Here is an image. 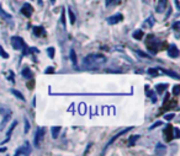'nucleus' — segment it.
Here are the masks:
<instances>
[{
  "mask_svg": "<svg viewBox=\"0 0 180 156\" xmlns=\"http://www.w3.org/2000/svg\"><path fill=\"white\" fill-rule=\"evenodd\" d=\"M146 93H147V96L152 97V101H153V103H154V102H157V97H155V96H154V93H153L152 91H150V92H149V90H147V91H146Z\"/></svg>",
  "mask_w": 180,
  "mask_h": 156,
  "instance_id": "bb28decb",
  "label": "nucleus"
},
{
  "mask_svg": "<svg viewBox=\"0 0 180 156\" xmlns=\"http://www.w3.org/2000/svg\"><path fill=\"white\" fill-rule=\"evenodd\" d=\"M148 74H150L152 76H157L159 74V71L157 70V69H148Z\"/></svg>",
  "mask_w": 180,
  "mask_h": 156,
  "instance_id": "c85d7f7f",
  "label": "nucleus"
},
{
  "mask_svg": "<svg viewBox=\"0 0 180 156\" xmlns=\"http://www.w3.org/2000/svg\"><path fill=\"white\" fill-rule=\"evenodd\" d=\"M105 61H106V58L104 55H101V54H89L84 58L83 64H84V67H87L89 69H95V68L99 67V65L104 64Z\"/></svg>",
  "mask_w": 180,
  "mask_h": 156,
  "instance_id": "f257e3e1",
  "label": "nucleus"
},
{
  "mask_svg": "<svg viewBox=\"0 0 180 156\" xmlns=\"http://www.w3.org/2000/svg\"><path fill=\"white\" fill-rule=\"evenodd\" d=\"M11 93H13V95H15L16 97L19 98V100H21V101H25V97H24V95L20 91H17V90H11Z\"/></svg>",
  "mask_w": 180,
  "mask_h": 156,
  "instance_id": "6ab92c4d",
  "label": "nucleus"
},
{
  "mask_svg": "<svg viewBox=\"0 0 180 156\" xmlns=\"http://www.w3.org/2000/svg\"><path fill=\"white\" fill-rule=\"evenodd\" d=\"M114 1H118V0H106V6H109L110 4H112Z\"/></svg>",
  "mask_w": 180,
  "mask_h": 156,
  "instance_id": "f704fd0d",
  "label": "nucleus"
},
{
  "mask_svg": "<svg viewBox=\"0 0 180 156\" xmlns=\"http://www.w3.org/2000/svg\"><path fill=\"white\" fill-rule=\"evenodd\" d=\"M130 129H131V128H126V129H124V130H122V132H120V133H117V134L115 135V137H114V138L111 139V140H110V141L107 143V145H106V147H105V150H106V149H107V147H109V145H111V144H112V143H114V141H115V140H116V139H117L118 137H121V135H124L125 133H127V132H128V130H130Z\"/></svg>",
  "mask_w": 180,
  "mask_h": 156,
  "instance_id": "1a4fd4ad",
  "label": "nucleus"
},
{
  "mask_svg": "<svg viewBox=\"0 0 180 156\" xmlns=\"http://www.w3.org/2000/svg\"><path fill=\"white\" fill-rule=\"evenodd\" d=\"M159 125H162V122H161V121H159V122H155L153 125H150V127H149V130H153L155 127H159Z\"/></svg>",
  "mask_w": 180,
  "mask_h": 156,
  "instance_id": "72a5a7b5",
  "label": "nucleus"
},
{
  "mask_svg": "<svg viewBox=\"0 0 180 156\" xmlns=\"http://www.w3.org/2000/svg\"><path fill=\"white\" fill-rule=\"evenodd\" d=\"M28 130H30V123H28L27 118H25V133H28Z\"/></svg>",
  "mask_w": 180,
  "mask_h": 156,
  "instance_id": "2f4dec72",
  "label": "nucleus"
},
{
  "mask_svg": "<svg viewBox=\"0 0 180 156\" xmlns=\"http://www.w3.org/2000/svg\"><path fill=\"white\" fill-rule=\"evenodd\" d=\"M10 117H11V112H10V111H9V112H7V113H6V116H5V117H4V121L1 122V124H0V129H3V128H4V127H5V124H6V123H7V121H9V119H10Z\"/></svg>",
  "mask_w": 180,
  "mask_h": 156,
  "instance_id": "a211bd4d",
  "label": "nucleus"
},
{
  "mask_svg": "<svg viewBox=\"0 0 180 156\" xmlns=\"http://www.w3.org/2000/svg\"><path fill=\"white\" fill-rule=\"evenodd\" d=\"M155 154H165V146L163 145V144H161V143H158L157 144V150H155Z\"/></svg>",
  "mask_w": 180,
  "mask_h": 156,
  "instance_id": "dca6fc26",
  "label": "nucleus"
},
{
  "mask_svg": "<svg viewBox=\"0 0 180 156\" xmlns=\"http://www.w3.org/2000/svg\"><path fill=\"white\" fill-rule=\"evenodd\" d=\"M60 22H62L63 27H65V16H64V11L62 9V16H60Z\"/></svg>",
  "mask_w": 180,
  "mask_h": 156,
  "instance_id": "473e14b6",
  "label": "nucleus"
},
{
  "mask_svg": "<svg viewBox=\"0 0 180 156\" xmlns=\"http://www.w3.org/2000/svg\"><path fill=\"white\" fill-rule=\"evenodd\" d=\"M175 117V114L174 113H170V114H165L164 116V119H167V121H171L173 118Z\"/></svg>",
  "mask_w": 180,
  "mask_h": 156,
  "instance_id": "7c9ffc66",
  "label": "nucleus"
},
{
  "mask_svg": "<svg viewBox=\"0 0 180 156\" xmlns=\"http://www.w3.org/2000/svg\"><path fill=\"white\" fill-rule=\"evenodd\" d=\"M0 16H1L4 20H6V21H11V20H13V16H11L10 14H7L1 6H0Z\"/></svg>",
  "mask_w": 180,
  "mask_h": 156,
  "instance_id": "9d476101",
  "label": "nucleus"
},
{
  "mask_svg": "<svg viewBox=\"0 0 180 156\" xmlns=\"http://www.w3.org/2000/svg\"><path fill=\"white\" fill-rule=\"evenodd\" d=\"M21 12H22V15L26 16V17H30L32 15V12H34V7H32L28 3H25L21 7Z\"/></svg>",
  "mask_w": 180,
  "mask_h": 156,
  "instance_id": "20e7f679",
  "label": "nucleus"
},
{
  "mask_svg": "<svg viewBox=\"0 0 180 156\" xmlns=\"http://www.w3.org/2000/svg\"><path fill=\"white\" fill-rule=\"evenodd\" d=\"M11 46H13L14 49H16V51H21L22 48H25V42H24V39L21 38V37L19 36H14L11 37Z\"/></svg>",
  "mask_w": 180,
  "mask_h": 156,
  "instance_id": "f03ea898",
  "label": "nucleus"
},
{
  "mask_svg": "<svg viewBox=\"0 0 180 156\" xmlns=\"http://www.w3.org/2000/svg\"><path fill=\"white\" fill-rule=\"evenodd\" d=\"M43 135H44V129H43V128H38V129H37V132H36L35 141H34V144H35L36 147H38V146H40V143H41V140L43 139Z\"/></svg>",
  "mask_w": 180,
  "mask_h": 156,
  "instance_id": "7ed1b4c3",
  "label": "nucleus"
},
{
  "mask_svg": "<svg viewBox=\"0 0 180 156\" xmlns=\"http://www.w3.org/2000/svg\"><path fill=\"white\" fill-rule=\"evenodd\" d=\"M71 59H72V61H73V64L77 65V54H75V51H74V49H72V51H71Z\"/></svg>",
  "mask_w": 180,
  "mask_h": 156,
  "instance_id": "5701e85b",
  "label": "nucleus"
},
{
  "mask_svg": "<svg viewBox=\"0 0 180 156\" xmlns=\"http://www.w3.org/2000/svg\"><path fill=\"white\" fill-rule=\"evenodd\" d=\"M51 1H52V4H54V3H56V0H51Z\"/></svg>",
  "mask_w": 180,
  "mask_h": 156,
  "instance_id": "79ce46f5",
  "label": "nucleus"
},
{
  "mask_svg": "<svg viewBox=\"0 0 180 156\" xmlns=\"http://www.w3.org/2000/svg\"><path fill=\"white\" fill-rule=\"evenodd\" d=\"M46 73L48 74V73H53V68H48L47 70H46Z\"/></svg>",
  "mask_w": 180,
  "mask_h": 156,
  "instance_id": "4c0bfd02",
  "label": "nucleus"
},
{
  "mask_svg": "<svg viewBox=\"0 0 180 156\" xmlns=\"http://www.w3.org/2000/svg\"><path fill=\"white\" fill-rule=\"evenodd\" d=\"M171 132H173V127H171V125H168L167 128L164 129V138H165V141H170V140H173V139H174Z\"/></svg>",
  "mask_w": 180,
  "mask_h": 156,
  "instance_id": "6e6552de",
  "label": "nucleus"
},
{
  "mask_svg": "<svg viewBox=\"0 0 180 156\" xmlns=\"http://www.w3.org/2000/svg\"><path fill=\"white\" fill-rule=\"evenodd\" d=\"M173 93H174L175 96H178L179 93H180V86L179 85H175L174 87H173Z\"/></svg>",
  "mask_w": 180,
  "mask_h": 156,
  "instance_id": "cd10ccee",
  "label": "nucleus"
},
{
  "mask_svg": "<svg viewBox=\"0 0 180 156\" xmlns=\"http://www.w3.org/2000/svg\"><path fill=\"white\" fill-rule=\"evenodd\" d=\"M173 132H174V139H178L180 137V132H179V129L178 128H173Z\"/></svg>",
  "mask_w": 180,
  "mask_h": 156,
  "instance_id": "c756f323",
  "label": "nucleus"
},
{
  "mask_svg": "<svg viewBox=\"0 0 180 156\" xmlns=\"http://www.w3.org/2000/svg\"><path fill=\"white\" fill-rule=\"evenodd\" d=\"M132 36H133V38H134V39H140V41H141V39L143 38V36H144V33H143V31L137 30L136 32H133V35H132Z\"/></svg>",
  "mask_w": 180,
  "mask_h": 156,
  "instance_id": "f3484780",
  "label": "nucleus"
},
{
  "mask_svg": "<svg viewBox=\"0 0 180 156\" xmlns=\"http://www.w3.org/2000/svg\"><path fill=\"white\" fill-rule=\"evenodd\" d=\"M167 5H168V0H159V4H158V6H157V11L158 12L163 11L167 7Z\"/></svg>",
  "mask_w": 180,
  "mask_h": 156,
  "instance_id": "2eb2a0df",
  "label": "nucleus"
},
{
  "mask_svg": "<svg viewBox=\"0 0 180 156\" xmlns=\"http://www.w3.org/2000/svg\"><path fill=\"white\" fill-rule=\"evenodd\" d=\"M68 11H69V19H71V23L73 25V23L75 22V15H74V12H73L72 7H69Z\"/></svg>",
  "mask_w": 180,
  "mask_h": 156,
  "instance_id": "4be33fe9",
  "label": "nucleus"
},
{
  "mask_svg": "<svg viewBox=\"0 0 180 156\" xmlns=\"http://www.w3.org/2000/svg\"><path fill=\"white\" fill-rule=\"evenodd\" d=\"M60 127H52L51 128V133H52V138L53 139H57L59 135V132H60Z\"/></svg>",
  "mask_w": 180,
  "mask_h": 156,
  "instance_id": "4468645a",
  "label": "nucleus"
},
{
  "mask_svg": "<svg viewBox=\"0 0 180 156\" xmlns=\"http://www.w3.org/2000/svg\"><path fill=\"white\" fill-rule=\"evenodd\" d=\"M47 54H48V57H50V58H53V57H54V48L53 47H50L47 49Z\"/></svg>",
  "mask_w": 180,
  "mask_h": 156,
  "instance_id": "393cba45",
  "label": "nucleus"
},
{
  "mask_svg": "<svg viewBox=\"0 0 180 156\" xmlns=\"http://www.w3.org/2000/svg\"><path fill=\"white\" fill-rule=\"evenodd\" d=\"M137 53H138V54H140V55H142V57H148L147 54H144V53H142L141 51H137Z\"/></svg>",
  "mask_w": 180,
  "mask_h": 156,
  "instance_id": "e433bc0d",
  "label": "nucleus"
},
{
  "mask_svg": "<svg viewBox=\"0 0 180 156\" xmlns=\"http://www.w3.org/2000/svg\"><path fill=\"white\" fill-rule=\"evenodd\" d=\"M167 87H168L167 84H158L157 86H155V90H157L158 93H162L163 91H164V89H167Z\"/></svg>",
  "mask_w": 180,
  "mask_h": 156,
  "instance_id": "aec40b11",
  "label": "nucleus"
},
{
  "mask_svg": "<svg viewBox=\"0 0 180 156\" xmlns=\"http://www.w3.org/2000/svg\"><path fill=\"white\" fill-rule=\"evenodd\" d=\"M16 125H17V122H14L13 124L10 125V128H9V130H7V133H6V139L4 140V143H7V141L10 140V135H11V133H13V130H14V128H15Z\"/></svg>",
  "mask_w": 180,
  "mask_h": 156,
  "instance_id": "ddd939ff",
  "label": "nucleus"
},
{
  "mask_svg": "<svg viewBox=\"0 0 180 156\" xmlns=\"http://www.w3.org/2000/svg\"><path fill=\"white\" fill-rule=\"evenodd\" d=\"M4 112H5V109H4V108L1 107V106H0V114H1V113H4Z\"/></svg>",
  "mask_w": 180,
  "mask_h": 156,
  "instance_id": "58836bf2",
  "label": "nucleus"
},
{
  "mask_svg": "<svg viewBox=\"0 0 180 156\" xmlns=\"http://www.w3.org/2000/svg\"><path fill=\"white\" fill-rule=\"evenodd\" d=\"M174 28H175V30H177V28L179 27V22H177V23H174V26H173Z\"/></svg>",
  "mask_w": 180,
  "mask_h": 156,
  "instance_id": "ea45409f",
  "label": "nucleus"
},
{
  "mask_svg": "<svg viewBox=\"0 0 180 156\" xmlns=\"http://www.w3.org/2000/svg\"><path fill=\"white\" fill-rule=\"evenodd\" d=\"M161 70L164 73V74H167V75H169V76H173V77H175V79H179V75L177 73H173V71H169V70H167V69H161Z\"/></svg>",
  "mask_w": 180,
  "mask_h": 156,
  "instance_id": "412c9836",
  "label": "nucleus"
},
{
  "mask_svg": "<svg viewBox=\"0 0 180 156\" xmlns=\"http://www.w3.org/2000/svg\"><path fill=\"white\" fill-rule=\"evenodd\" d=\"M124 20V16H122L121 14H116V15H114V16H110V17L107 19V22L110 25H116L120 21H122Z\"/></svg>",
  "mask_w": 180,
  "mask_h": 156,
  "instance_id": "423d86ee",
  "label": "nucleus"
},
{
  "mask_svg": "<svg viewBox=\"0 0 180 156\" xmlns=\"http://www.w3.org/2000/svg\"><path fill=\"white\" fill-rule=\"evenodd\" d=\"M32 30H34V33H35L36 36H37V37L46 36V32H44V28H43V27H41V26H38V27H34Z\"/></svg>",
  "mask_w": 180,
  "mask_h": 156,
  "instance_id": "9b49d317",
  "label": "nucleus"
},
{
  "mask_svg": "<svg viewBox=\"0 0 180 156\" xmlns=\"http://www.w3.org/2000/svg\"><path fill=\"white\" fill-rule=\"evenodd\" d=\"M5 150H6V147H0V153H1V151L4 153V151H5Z\"/></svg>",
  "mask_w": 180,
  "mask_h": 156,
  "instance_id": "a19ab883",
  "label": "nucleus"
},
{
  "mask_svg": "<svg viewBox=\"0 0 180 156\" xmlns=\"http://www.w3.org/2000/svg\"><path fill=\"white\" fill-rule=\"evenodd\" d=\"M179 49L178 47L175 46V44H171V46L169 47V51H168V54H169L170 58H178L179 57Z\"/></svg>",
  "mask_w": 180,
  "mask_h": 156,
  "instance_id": "0eeeda50",
  "label": "nucleus"
},
{
  "mask_svg": "<svg viewBox=\"0 0 180 156\" xmlns=\"http://www.w3.org/2000/svg\"><path fill=\"white\" fill-rule=\"evenodd\" d=\"M138 138H140V135H132V137L130 138V145H134V143H136Z\"/></svg>",
  "mask_w": 180,
  "mask_h": 156,
  "instance_id": "a878e982",
  "label": "nucleus"
},
{
  "mask_svg": "<svg viewBox=\"0 0 180 156\" xmlns=\"http://www.w3.org/2000/svg\"><path fill=\"white\" fill-rule=\"evenodd\" d=\"M0 57H3V58H5V59L9 58V54L5 52V49H4L1 46H0Z\"/></svg>",
  "mask_w": 180,
  "mask_h": 156,
  "instance_id": "b1692460",
  "label": "nucleus"
},
{
  "mask_svg": "<svg viewBox=\"0 0 180 156\" xmlns=\"http://www.w3.org/2000/svg\"><path fill=\"white\" fill-rule=\"evenodd\" d=\"M31 153V149H30V144L28 143H25V145L19 147L17 150H16L15 155H28Z\"/></svg>",
  "mask_w": 180,
  "mask_h": 156,
  "instance_id": "39448f33",
  "label": "nucleus"
},
{
  "mask_svg": "<svg viewBox=\"0 0 180 156\" xmlns=\"http://www.w3.org/2000/svg\"><path fill=\"white\" fill-rule=\"evenodd\" d=\"M14 76H15V75H14V73H11V74H10V76H9V80H10V81H13V83H14Z\"/></svg>",
  "mask_w": 180,
  "mask_h": 156,
  "instance_id": "c9c22d12",
  "label": "nucleus"
},
{
  "mask_svg": "<svg viewBox=\"0 0 180 156\" xmlns=\"http://www.w3.org/2000/svg\"><path fill=\"white\" fill-rule=\"evenodd\" d=\"M21 75L25 77V79H32V76H34V74H32V71L30 70L28 68H25V69H22V71H21Z\"/></svg>",
  "mask_w": 180,
  "mask_h": 156,
  "instance_id": "f8f14e48",
  "label": "nucleus"
}]
</instances>
